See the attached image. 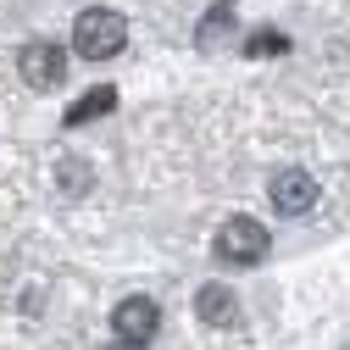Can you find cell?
<instances>
[{
  "label": "cell",
  "instance_id": "6da1fadb",
  "mask_svg": "<svg viewBox=\"0 0 350 350\" xmlns=\"http://www.w3.org/2000/svg\"><path fill=\"white\" fill-rule=\"evenodd\" d=\"M122 45H128V17H122V12H111V6L78 12V23H72V51H78L83 62H111Z\"/></svg>",
  "mask_w": 350,
  "mask_h": 350
},
{
  "label": "cell",
  "instance_id": "7a4b0ae2",
  "mask_svg": "<svg viewBox=\"0 0 350 350\" xmlns=\"http://www.w3.org/2000/svg\"><path fill=\"white\" fill-rule=\"evenodd\" d=\"M267 228L256 223V217H228L223 228H217V261L223 267H256L261 256H267Z\"/></svg>",
  "mask_w": 350,
  "mask_h": 350
},
{
  "label": "cell",
  "instance_id": "3957f363",
  "mask_svg": "<svg viewBox=\"0 0 350 350\" xmlns=\"http://www.w3.org/2000/svg\"><path fill=\"white\" fill-rule=\"evenodd\" d=\"M17 72H23V83L28 90H56V83L67 78V51L62 45H51V39H33V45H23V56H17Z\"/></svg>",
  "mask_w": 350,
  "mask_h": 350
},
{
  "label": "cell",
  "instance_id": "277c9868",
  "mask_svg": "<svg viewBox=\"0 0 350 350\" xmlns=\"http://www.w3.org/2000/svg\"><path fill=\"white\" fill-rule=\"evenodd\" d=\"M267 200H273L278 217H306V211L317 206V184H312V172H306V167H284V172H273Z\"/></svg>",
  "mask_w": 350,
  "mask_h": 350
},
{
  "label": "cell",
  "instance_id": "5b68a950",
  "mask_svg": "<svg viewBox=\"0 0 350 350\" xmlns=\"http://www.w3.org/2000/svg\"><path fill=\"white\" fill-rule=\"evenodd\" d=\"M111 328H117L128 345H150V339H156V328H161V306H156V300H145V295H128V300H117Z\"/></svg>",
  "mask_w": 350,
  "mask_h": 350
},
{
  "label": "cell",
  "instance_id": "8992f818",
  "mask_svg": "<svg viewBox=\"0 0 350 350\" xmlns=\"http://www.w3.org/2000/svg\"><path fill=\"white\" fill-rule=\"evenodd\" d=\"M195 317H200L206 328H239V295H234L228 284H200Z\"/></svg>",
  "mask_w": 350,
  "mask_h": 350
},
{
  "label": "cell",
  "instance_id": "52a82bcc",
  "mask_svg": "<svg viewBox=\"0 0 350 350\" xmlns=\"http://www.w3.org/2000/svg\"><path fill=\"white\" fill-rule=\"evenodd\" d=\"M106 111H117V90L111 83H95V90H83L72 106H67V128H83V122H95V117H106Z\"/></svg>",
  "mask_w": 350,
  "mask_h": 350
},
{
  "label": "cell",
  "instance_id": "ba28073f",
  "mask_svg": "<svg viewBox=\"0 0 350 350\" xmlns=\"http://www.w3.org/2000/svg\"><path fill=\"white\" fill-rule=\"evenodd\" d=\"M56 184H62L67 195H83V189H90V167H83V161H62V172H56Z\"/></svg>",
  "mask_w": 350,
  "mask_h": 350
},
{
  "label": "cell",
  "instance_id": "9c48e42d",
  "mask_svg": "<svg viewBox=\"0 0 350 350\" xmlns=\"http://www.w3.org/2000/svg\"><path fill=\"white\" fill-rule=\"evenodd\" d=\"M245 51H250V56H278V51H289V39H284V33H250Z\"/></svg>",
  "mask_w": 350,
  "mask_h": 350
},
{
  "label": "cell",
  "instance_id": "30bf717a",
  "mask_svg": "<svg viewBox=\"0 0 350 350\" xmlns=\"http://www.w3.org/2000/svg\"><path fill=\"white\" fill-rule=\"evenodd\" d=\"M228 17H234V6H228V0H217V6L206 12V28H200V39H206V45H211V39L228 28Z\"/></svg>",
  "mask_w": 350,
  "mask_h": 350
},
{
  "label": "cell",
  "instance_id": "8fae6325",
  "mask_svg": "<svg viewBox=\"0 0 350 350\" xmlns=\"http://www.w3.org/2000/svg\"><path fill=\"white\" fill-rule=\"evenodd\" d=\"M106 350H145V345H128V339H111Z\"/></svg>",
  "mask_w": 350,
  "mask_h": 350
}]
</instances>
